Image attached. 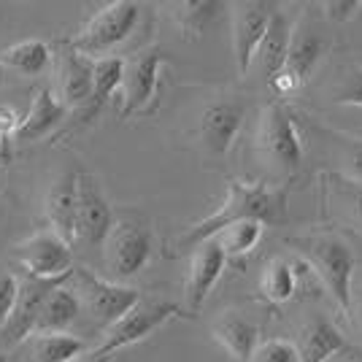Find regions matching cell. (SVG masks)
I'll return each instance as SVG.
<instances>
[{
    "label": "cell",
    "mask_w": 362,
    "mask_h": 362,
    "mask_svg": "<svg viewBox=\"0 0 362 362\" xmlns=\"http://www.w3.org/2000/svg\"><path fill=\"white\" fill-rule=\"evenodd\" d=\"M255 219L265 227H276L287 222V189L284 187H268L265 181H227V195L222 206L214 214L203 216L200 222L189 227L179 238V249H197L200 243L216 238L225 227L235 222Z\"/></svg>",
    "instance_id": "1"
},
{
    "label": "cell",
    "mask_w": 362,
    "mask_h": 362,
    "mask_svg": "<svg viewBox=\"0 0 362 362\" xmlns=\"http://www.w3.org/2000/svg\"><path fill=\"white\" fill-rule=\"evenodd\" d=\"M68 281H71V289L78 295L81 308L90 314L98 327H106V330L141 305L138 289L124 287L111 279H100L87 268H74Z\"/></svg>",
    "instance_id": "2"
},
{
    "label": "cell",
    "mask_w": 362,
    "mask_h": 362,
    "mask_svg": "<svg viewBox=\"0 0 362 362\" xmlns=\"http://www.w3.org/2000/svg\"><path fill=\"white\" fill-rule=\"evenodd\" d=\"M138 19H141V6L138 3L114 0V3L103 6L100 11H95L90 22L68 44L90 60H103V54H108L111 49H117L133 35Z\"/></svg>",
    "instance_id": "3"
},
{
    "label": "cell",
    "mask_w": 362,
    "mask_h": 362,
    "mask_svg": "<svg viewBox=\"0 0 362 362\" xmlns=\"http://www.w3.org/2000/svg\"><path fill=\"white\" fill-rule=\"evenodd\" d=\"M305 259L311 262V268L322 279L325 289L332 295V300L341 305V311L351 314V279H354V268L357 259L354 252L349 249V243H344L341 238H311L305 241Z\"/></svg>",
    "instance_id": "4"
},
{
    "label": "cell",
    "mask_w": 362,
    "mask_h": 362,
    "mask_svg": "<svg viewBox=\"0 0 362 362\" xmlns=\"http://www.w3.org/2000/svg\"><path fill=\"white\" fill-rule=\"evenodd\" d=\"M257 146L265 163L273 168L295 173L303 160V141L298 136V124L292 119L287 106L271 103L259 117V130H257Z\"/></svg>",
    "instance_id": "5"
},
{
    "label": "cell",
    "mask_w": 362,
    "mask_h": 362,
    "mask_svg": "<svg viewBox=\"0 0 362 362\" xmlns=\"http://www.w3.org/2000/svg\"><path fill=\"white\" fill-rule=\"evenodd\" d=\"M184 317V308L179 303H149V305H138L136 311H130L124 319H119L117 325H111L103 335V344L92 351L90 357L95 360H108L114 351L127 349L149 338L154 330H160L163 325H168L170 319Z\"/></svg>",
    "instance_id": "6"
},
{
    "label": "cell",
    "mask_w": 362,
    "mask_h": 362,
    "mask_svg": "<svg viewBox=\"0 0 362 362\" xmlns=\"http://www.w3.org/2000/svg\"><path fill=\"white\" fill-rule=\"evenodd\" d=\"M151 257V233L149 227L119 219L114 222L108 238L103 241V259L111 273V281H124L138 271L146 268Z\"/></svg>",
    "instance_id": "7"
},
{
    "label": "cell",
    "mask_w": 362,
    "mask_h": 362,
    "mask_svg": "<svg viewBox=\"0 0 362 362\" xmlns=\"http://www.w3.org/2000/svg\"><path fill=\"white\" fill-rule=\"evenodd\" d=\"M16 259L33 279L65 281L74 273V249L54 230H41L16 246Z\"/></svg>",
    "instance_id": "8"
},
{
    "label": "cell",
    "mask_w": 362,
    "mask_h": 362,
    "mask_svg": "<svg viewBox=\"0 0 362 362\" xmlns=\"http://www.w3.org/2000/svg\"><path fill=\"white\" fill-rule=\"evenodd\" d=\"M168 62L165 49H149L141 52L133 60L124 65V81H122V119L133 117V114H144L157 98V87H160V74L163 65Z\"/></svg>",
    "instance_id": "9"
},
{
    "label": "cell",
    "mask_w": 362,
    "mask_h": 362,
    "mask_svg": "<svg viewBox=\"0 0 362 362\" xmlns=\"http://www.w3.org/2000/svg\"><path fill=\"white\" fill-rule=\"evenodd\" d=\"M233 54L238 74L246 76L257 60V52L262 46V38L268 35L276 6L273 3H259V0H246V3H233Z\"/></svg>",
    "instance_id": "10"
},
{
    "label": "cell",
    "mask_w": 362,
    "mask_h": 362,
    "mask_svg": "<svg viewBox=\"0 0 362 362\" xmlns=\"http://www.w3.org/2000/svg\"><path fill=\"white\" fill-rule=\"evenodd\" d=\"M60 284L62 281H46V279H33V276H28L25 281H19V298H16L14 311L8 314V319L0 327V341L6 346H16L25 338L35 335L38 317L44 311L46 298L52 295V289L60 287Z\"/></svg>",
    "instance_id": "11"
},
{
    "label": "cell",
    "mask_w": 362,
    "mask_h": 362,
    "mask_svg": "<svg viewBox=\"0 0 362 362\" xmlns=\"http://www.w3.org/2000/svg\"><path fill=\"white\" fill-rule=\"evenodd\" d=\"M322 54H325L322 35H317L305 25H295L292 28V44H289L287 65L271 81V90L279 92V95H289V92L300 90L303 84L311 78L314 68L322 60Z\"/></svg>",
    "instance_id": "12"
},
{
    "label": "cell",
    "mask_w": 362,
    "mask_h": 362,
    "mask_svg": "<svg viewBox=\"0 0 362 362\" xmlns=\"http://www.w3.org/2000/svg\"><path fill=\"white\" fill-rule=\"evenodd\" d=\"M114 227V214L98 181L90 173H78V209H76V238L84 243H103Z\"/></svg>",
    "instance_id": "13"
},
{
    "label": "cell",
    "mask_w": 362,
    "mask_h": 362,
    "mask_svg": "<svg viewBox=\"0 0 362 362\" xmlns=\"http://www.w3.org/2000/svg\"><path fill=\"white\" fill-rule=\"evenodd\" d=\"M227 265L225 249L216 243V238L200 243L195 252H192V262H189V276H187V284H184V300L189 311H197L203 303L209 300L211 289L216 287L219 276Z\"/></svg>",
    "instance_id": "14"
},
{
    "label": "cell",
    "mask_w": 362,
    "mask_h": 362,
    "mask_svg": "<svg viewBox=\"0 0 362 362\" xmlns=\"http://www.w3.org/2000/svg\"><path fill=\"white\" fill-rule=\"evenodd\" d=\"M243 117H246V106L235 98L211 103L200 117V138H203L206 149L216 157L227 154L235 136H238V130H241Z\"/></svg>",
    "instance_id": "15"
},
{
    "label": "cell",
    "mask_w": 362,
    "mask_h": 362,
    "mask_svg": "<svg viewBox=\"0 0 362 362\" xmlns=\"http://www.w3.org/2000/svg\"><path fill=\"white\" fill-rule=\"evenodd\" d=\"M92 68L95 60L76 52L71 44H65V49L57 54V84H60L57 98L68 108L92 100Z\"/></svg>",
    "instance_id": "16"
},
{
    "label": "cell",
    "mask_w": 362,
    "mask_h": 362,
    "mask_svg": "<svg viewBox=\"0 0 362 362\" xmlns=\"http://www.w3.org/2000/svg\"><path fill=\"white\" fill-rule=\"evenodd\" d=\"M76 209H78V173H62L46 192V219L49 230H54L65 241L76 238Z\"/></svg>",
    "instance_id": "17"
},
{
    "label": "cell",
    "mask_w": 362,
    "mask_h": 362,
    "mask_svg": "<svg viewBox=\"0 0 362 362\" xmlns=\"http://www.w3.org/2000/svg\"><path fill=\"white\" fill-rule=\"evenodd\" d=\"M257 335H259L257 325H252L249 319H243L235 311H227V314H222V317L214 322V338H216V344L238 362H252L257 346H259L257 344Z\"/></svg>",
    "instance_id": "18"
},
{
    "label": "cell",
    "mask_w": 362,
    "mask_h": 362,
    "mask_svg": "<svg viewBox=\"0 0 362 362\" xmlns=\"http://www.w3.org/2000/svg\"><path fill=\"white\" fill-rule=\"evenodd\" d=\"M68 106L52 90H38L30 103V111L22 117V124L16 130L19 141H38V138L49 136L62 119H65Z\"/></svg>",
    "instance_id": "19"
},
{
    "label": "cell",
    "mask_w": 362,
    "mask_h": 362,
    "mask_svg": "<svg viewBox=\"0 0 362 362\" xmlns=\"http://www.w3.org/2000/svg\"><path fill=\"white\" fill-rule=\"evenodd\" d=\"M289 44H292V25H289L287 16L281 14V11H276L271 28H268V35L262 38V46L257 52V62H259L262 74L268 78V84L284 71Z\"/></svg>",
    "instance_id": "20"
},
{
    "label": "cell",
    "mask_w": 362,
    "mask_h": 362,
    "mask_svg": "<svg viewBox=\"0 0 362 362\" xmlns=\"http://www.w3.org/2000/svg\"><path fill=\"white\" fill-rule=\"evenodd\" d=\"M344 346H346V338L341 335V330L327 319H317L303 330V338L298 341V354H300V362H330Z\"/></svg>",
    "instance_id": "21"
},
{
    "label": "cell",
    "mask_w": 362,
    "mask_h": 362,
    "mask_svg": "<svg viewBox=\"0 0 362 362\" xmlns=\"http://www.w3.org/2000/svg\"><path fill=\"white\" fill-rule=\"evenodd\" d=\"M81 314V300L71 287H60L52 289V295L46 298L44 311L38 317V327H35V335L38 332H65L76 319Z\"/></svg>",
    "instance_id": "22"
},
{
    "label": "cell",
    "mask_w": 362,
    "mask_h": 362,
    "mask_svg": "<svg viewBox=\"0 0 362 362\" xmlns=\"http://www.w3.org/2000/svg\"><path fill=\"white\" fill-rule=\"evenodd\" d=\"M298 284H300V276L295 273V265L292 259H273L268 262V268L262 273V281H259V289L265 295V300L273 303V305H284L295 298L298 292Z\"/></svg>",
    "instance_id": "23"
},
{
    "label": "cell",
    "mask_w": 362,
    "mask_h": 362,
    "mask_svg": "<svg viewBox=\"0 0 362 362\" xmlns=\"http://www.w3.org/2000/svg\"><path fill=\"white\" fill-rule=\"evenodd\" d=\"M0 62L14 68L19 74L28 76H38L44 74L52 62V49L46 41H38V38H30V41H19V44L8 46L3 54H0Z\"/></svg>",
    "instance_id": "24"
},
{
    "label": "cell",
    "mask_w": 362,
    "mask_h": 362,
    "mask_svg": "<svg viewBox=\"0 0 362 362\" xmlns=\"http://www.w3.org/2000/svg\"><path fill=\"white\" fill-rule=\"evenodd\" d=\"M33 354L38 362H76L84 354V341L71 332H38L33 338Z\"/></svg>",
    "instance_id": "25"
},
{
    "label": "cell",
    "mask_w": 362,
    "mask_h": 362,
    "mask_svg": "<svg viewBox=\"0 0 362 362\" xmlns=\"http://www.w3.org/2000/svg\"><path fill=\"white\" fill-rule=\"evenodd\" d=\"M173 8H176L173 19L179 25L181 35L187 41H197L203 33L209 30V25L216 19L222 6L214 3V0H187V3H176Z\"/></svg>",
    "instance_id": "26"
},
{
    "label": "cell",
    "mask_w": 362,
    "mask_h": 362,
    "mask_svg": "<svg viewBox=\"0 0 362 362\" xmlns=\"http://www.w3.org/2000/svg\"><path fill=\"white\" fill-rule=\"evenodd\" d=\"M124 65H127V60H122V57L95 60V68H92V106L95 108H100L103 103H108L111 95L117 90H122Z\"/></svg>",
    "instance_id": "27"
},
{
    "label": "cell",
    "mask_w": 362,
    "mask_h": 362,
    "mask_svg": "<svg viewBox=\"0 0 362 362\" xmlns=\"http://www.w3.org/2000/svg\"><path fill=\"white\" fill-rule=\"evenodd\" d=\"M262 233H265V225H262V222L246 219V222H235V225L225 227V230L216 235V243L225 249L227 259H230V257H243V255H249L252 249H257V243L262 241Z\"/></svg>",
    "instance_id": "28"
},
{
    "label": "cell",
    "mask_w": 362,
    "mask_h": 362,
    "mask_svg": "<svg viewBox=\"0 0 362 362\" xmlns=\"http://www.w3.org/2000/svg\"><path fill=\"white\" fill-rule=\"evenodd\" d=\"M252 362H300L298 344H292L287 338H271L257 346Z\"/></svg>",
    "instance_id": "29"
},
{
    "label": "cell",
    "mask_w": 362,
    "mask_h": 362,
    "mask_svg": "<svg viewBox=\"0 0 362 362\" xmlns=\"http://www.w3.org/2000/svg\"><path fill=\"white\" fill-rule=\"evenodd\" d=\"M322 11L330 22H338V25L354 22L362 11V0H327L322 3Z\"/></svg>",
    "instance_id": "30"
},
{
    "label": "cell",
    "mask_w": 362,
    "mask_h": 362,
    "mask_svg": "<svg viewBox=\"0 0 362 362\" xmlns=\"http://www.w3.org/2000/svg\"><path fill=\"white\" fill-rule=\"evenodd\" d=\"M16 298H19V279L3 273V276H0V327H3V322L8 319V314L14 311Z\"/></svg>",
    "instance_id": "31"
},
{
    "label": "cell",
    "mask_w": 362,
    "mask_h": 362,
    "mask_svg": "<svg viewBox=\"0 0 362 362\" xmlns=\"http://www.w3.org/2000/svg\"><path fill=\"white\" fill-rule=\"evenodd\" d=\"M335 100L341 106H360L362 108V68H354L351 76L346 78V84L338 90Z\"/></svg>",
    "instance_id": "32"
},
{
    "label": "cell",
    "mask_w": 362,
    "mask_h": 362,
    "mask_svg": "<svg viewBox=\"0 0 362 362\" xmlns=\"http://www.w3.org/2000/svg\"><path fill=\"white\" fill-rule=\"evenodd\" d=\"M19 124H22V117H16L14 108L0 106V136H6V133H14L16 136Z\"/></svg>",
    "instance_id": "33"
},
{
    "label": "cell",
    "mask_w": 362,
    "mask_h": 362,
    "mask_svg": "<svg viewBox=\"0 0 362 362\" xmlns=\"http://www.w3.org/2000/svg\"><path fill=\"white\" fill-rule=\"evenodd\" d=\"M349 170H351V176L357 181H362V141H354L351 144V149H349Z\"/></svg>",
    "instance_id": "34"
},
{
    "label": "cell",
    "mask_w": 362,
    "mask_h": 362,
    "mask_svg": "<svg viewBox=\"0 0 362 362\" xmlns=\"http://www.w3.org/2000/svg\"><path fill=\"white\" fill-rule=\"evenodd\" d=\"M330 362H362V346H354V344H346L341 349Z\"/></svg>",
    "instance_id": "35"
},
{
    "label": "cell",
    "mask_w": 362,
    "mask_h": 362,
    "mask_svg": "<svg viewBox=\"0 0 362 362\" xmlns=\"http://www.w3.org/2000/svg\"><path fill=\"white\" fill-rule=\"evenodd\" d=\"M351 314H354V322H357V330L362 332V295L357 298V303H351Z\"/></svg>",
    "instance_id": "36"
},
{
    "label": "cell",
    "mask_w": 362,
    "mask_h": 362,
    "mask_svg": "<svg viewBox=\"0 0 362 362\" xmlns=\"http://www.w3.org/2000/svg\"><path fill=\"white\" fill-rule=\"evenodd\" d=\"M6 160V136H0V163Z\"/></svg>",
    "instance_id": "37"
},
{
    "label": "cell",
    "mask_w": 362,
    "mask_h": 362,
    "mask_svg": "<svg viewBox=\"0 0 362 362\" xmlns=\"http://www.w3.org/2000/svg\"><path fill=\"white\" fill-rule=\"evenodd\" d=\"M357 216H360V222H362V192L357 195Z\"/></svg>",
    "instance_id": "38"
},
{
    "label": "cell",
    "mask_w": 362,
    "mask_h": 362,
    "mask_svg": "<svg viewBox=\"0 0 362 362\" xmlns=\"http://www.w3.org/2000/svg\"><path fill=\"white\" fill-rule=\"evenodd\" d=\"M87 362H108V360H95V357H90Z\"/></svg>",
    "instance_id": "39"
},
{
    "label": "cell",
    "mask_w": 362,
    "mask_h": 362,
    "mask_svg": "<svg viewBox=\"0 0 362 362\" xmlns=\"http://www.w3.org/2000/svg\"><path fill=\"white\" fill-rule=\"evenodd\" d=\"M0 362H6V357H3V354H0Z\"/></svg>",
    "instance_id": "40"
}]
</instances>
